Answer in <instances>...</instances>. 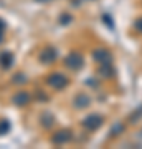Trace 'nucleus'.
<instances>
[{
	"label": "nucleus",
	"mask_w": 142,
	"mask_h": 149,
	"mask_svg": "<svg viewBox=\"0 0 142 149\" xmlns=\"http://www.w3.org/2000/svg\"><path fill=\"white\" fill-rule=\"evenodd\" d=\"M46 83L51 86L53 90H58L60 91V90H64V88L68 86L69 81H68V78H66L63 73H51L46 78Z\"/></svg>",
	"instance_id": "1"
},
{
	"label": "nucleus",
	"mask_w": 142,
	"mask_h": 149,
	"mask_svg": "<svg viewBox=\"0 0 142 149\" xmlns=\"http://www.w3.org/2000/svg\"><path fill=\"white\" fill-rule=\"evenodd\" d=\"M64 65H66V68L69 70H74V71H78V70L83 68L84 65V58L81 56L79 53L73 52V53H69L66 58H64Z\"/></svg>",
	"instance_id": "2"
},
{
	"label": "nucleus",
	"mask_w": 142,
	"mask_h": 149,
	"mask_svg": "<svg viewBox=\"0 0 142 149\" xmlns=\"http://www.w3.org/2000/svg\"><path fill=\"white\" fill-rule=\"evenodd\" d=\"M103 116L101 114H89V116H86L83 119V126L88 131H96V129H99L103 126Z\"/></svg>",
	"instance_id": "3"
},
{
	"label": "nucleus",
	"mask_w": 142,
	"mask_h": 149,
	"mask_svg": "<svg viewBox=\"0 0 142 149\" xmlns=\"http://www.w3.org/2000/svg\"><path fill=\"white\" fill-rule=\"evenodd\" d=\"M93 58H94L96 63H99V66L112 63V55H111V52H107V50H104V48L94 50V52H93Z\"/></svg>",
	"instance_id": "4"
},
{
	"label": "nucleus",
	"mask_w": 142,
	"mask_h": 149,
	"mask_svg": "<svg viewBox=\"0 0 142 149\" xmlns=\"http://www.w3.org/2000/svg\"><path fill=\"white\" fill-rule=\"evenodd\" d=\"M71 138H73V133H71V131H68V129H61V131H58V133L53 134L51 143L55 144V146H61V144H66L68 141H71Z\"/></svg>",
	"instance_id": "5"
},
{
	"label": "nucleus",
	"mask_w": 142,
	"mask_h": 149,
	"mask_svg": "<svg viewBox=\"0 0 142 149\" xmlns=\"http://www.w3.org/2000/svg\"><path fill=\"white\" fill-rule=\"evenodd\" d=\"M56 58H58V50H56L55 47H46L42 52V55H40V61L45 63V65L53 63Z\"/></svg>",
	"instance_id": "6"
},
{
	"label": "nucleus",
	"mask_w": 142,
	"mask_h": 149,
	"mask_svg": "<svg viewBox=\"0 0 142 149\" xmlns=\"http://www.w3.org/2000/svg\"><path fill=\"white\" fill-rule=\"evenodd\" d=\"M73 104H74V108H76V109H83V108H88V106L91 104L89 95H86V93H78V95L74 96Z\"/></svg>",
	"instance_id": "7"
},
{
	"label": "nucleus",
	"mask_w": 142,
	"mask_h": 149,
	"mask_svg": "<svg viewBox=\"0 0 142 149\" xmlns=\"http://www.w3.org/2000/svg\"><path fill=\"white\" fill-rule=\"evenodd\" d=\"M13 55L10 53V52H2L0 53V66L3 70H7V68H10L12 65H13Z\"/></svg>",
	"instance_id": "8"
},
{
	"label": "nucleus",
	"mask_w": 142,
	"mask_h": 149,
	"mask_svg": "<svg viewBox=\"0 0 142 149\" xmlns=\"http://www.w3.org/2000/svg\"><path fill=\"white\" fill-rule=\"evenodd\" d=\"M12 101H13V104H17V106H25V104H28V101H30V95L25 93V91H20V93H17V95L12 98Z\"/></svg>",
	"instance_id": "9"
},
{
	"label": "nucleus",
	"mask_w": 142,
	"mask_h": 149,
	"mask_svg": "<svg viewBox=\"0 0 142 149\" xmlns=\"http://www.w3.org/2000/svg\"><path fill=\"white\" fill-rule=\"evenodd\" d=\"M10 128H12L10 121H8V119H2V121H0V136L7 134L8 131H10Z\"/></svg>",
	"instance_id": "10"
},
{
	"label": "nucleus",
	"mask_w": 142,
	"mask_h": 149,
	"mask_svg": "<svg viewBox=\"0 0 142 149\" xmlns=\"http://www.w3.org/2000/svg\"><path fill=\"white\" fill-rule=\"evenodd\" d=\"M53 121H55V118H53V114H50V113H45L42 116V124L45 128H50L53 124Z\"/></svg>",
	"instance_id": "11"
},
{
	"label": "nucleus",
	"mask_w": 142,
	"mask_h": 149,
	"mask_svg": "<svg viewBox=\"0 0 142 149\" xmlns=\"http://www.w3.org/2000/svg\"><path fill=\"white\" fill-rule=\"evenodd\" d=\"M99 73L103 74V76H107V78H109L111 74H112V65H103L99 68Z\"/></svg>",
	"instance_id": "12"
},
{
	"label": "nucleus",
	"mask_w": 142,
	"mask_h": 149,
	"mask_svg": "<svg viewBox=\"0 0 142 149\" xmlns=\"http://www.w3.org/2000/svg\"><path fill=\"white\" fill-rule=\"evenodd\" d=\"M121 131H124V124H122V123H116V124L112 126V129H111V136H117Z\"/></svg>",
	"instance_id": "13"
},
{
	"label": "nucleus",
	"mask_w": 142,
	"mask_h": 149,
	"mask_svg": "<svg viewBox=\"0 0 142 149\" xmlns=\"http://www.w3.org/2000/svg\"><path fill=\"white\" fill-rule=\"evenodd\" d=\"M141 118H142V106L139 108V109H136V111H134L131 116H129V121H131V123H136L137 119H141Z\"/></svg>",
	"instance_id": "14"
},
{
	"label": "nucleus",
	"mask_w": 142,
	"mask_h": 149,
	"mask_svg": "<svg viewBox=\"0 0 142 149\" xmlns=\"http://www.w3.org/2000/svg\"><path fill=\"white\" fill-rule=\"evenodd\" d=\"M5 28H7L5 22L0 18V43H2V40H3V35H5Z\"/></svg>",
	"instance_id": "15"
},
{
	"label": "nucleus",
	"mask_w": 142,
	"mask_h": 149,
	"mask_svg": "<svg viewBox=\"0 0 142 149\" xmlns=\"http://www.w3.org/2000/svg\"><path fill=\"white\" fill-rule=\"evenodd\" d=\"M134 27H136V30L139 33H142V17H141V18H137V20L134 22Z\"/></svg>",
	"instance_id": "16"
},
{
	"label": "nucleus",
	"mask_w": 142,
	"mask_h": 149,
	"mask_svg": "<svg viewBox=\"0 0 142 149\" xmlns=\"http://www.w3.org/2000/svg\"><path fill=\"white\" fill-rule=\"evenodd\" d=\"M103 20L109 25V28H114V23H112V20H109V17H107V15H103Z\"/></svg>",
	"instance_id": "17"
},
{
	"label": "nucleus",
	"mask_w": 142,
	"mask_h": 149,
	"mask_svg": "<svg viewBox=\"0 0 142 149\" xmlns=\"http://www.w3.org/2000/svg\"><path fill=\"white\" fill-rule=\"evenodd\" d=\"M37 2H50V0H37Z\"/></svg>",
	"instance_id": "18"
}]
</instances>
